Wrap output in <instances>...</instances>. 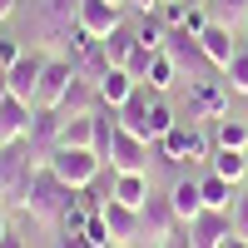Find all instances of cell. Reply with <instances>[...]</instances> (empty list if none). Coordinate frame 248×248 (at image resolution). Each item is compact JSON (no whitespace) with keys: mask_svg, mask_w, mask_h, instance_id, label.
<instances>
[{"mask_svg":"<svg viewBox=\"0 0 248 248\" xmlns=\"http://www.w3.org/2000/svg\"><path fill=\"white\" fill-rule=\"evenodd\" d=\"M70 194H75V189H65V184H60V179H55L50 169H35L15 209L25 214L30 223H40V229H60V214H65Z\"/></svg>","mask_w":248,"mask_h":248,"instance_id":"cell-1","label":"cell"},{"mask_svg":"<svg viewBox=\"0 0 248 248\" xmlns=\"http://www.w3.org/2000/svg\"><path fill=\"white\" fill-rule=\"evenodd\" d=\"M75 30H79V0H40L35 5V40L45 45V55H60Z\"/></svg>","mask_w":248,"mask_h":248,"instance_id":"cell-2","label":"cell"},{"mask_svg":"<svg viewBox=\"0 0 248 248\" xmlns=\"http://www.w3.org/2000/svg\"><path fill=\"white\" fill-rule=\"evenodd\" d=\"M45 169L65 184V189H90V184L105 174V159H99L94 149H65V144H60V149L50 154Z\"/></svg>","mask_w":248,"mask_h":248,"instance_id":"cell-3","label":"cell"},{"mask_svg":"<svg viewBox=\"0 0 248 248\" xmlns=\"http://www.w3.org/2000/svg\"><path fill=\"white\" fill-rule=\"evenodd\" d=\"M154 149H159V159L164 164H203L214 149H209V134L199 129V124H174L164 139H154Z\"/></svg>","mask_w":248,"mask_h":248,"instance_id":"cell-4","label":"cell"},{"mask_svg":"<svg viewBox=\"0 0 248 248\" xmlns=\"http://www.w3.org/2000/svg\"><path fill=\"white\" fill-rule=\"evenodd\" d=\"M30 174H35L30 144H25V139H15V144H0V194L10 199V209L20 203V194H25Z\"/></svg>","mask_w":248,"mask_h":248,"instance_id":"cell-5","label":"cell"},{"mask_svg":"<svg viewBox=\"0 0 248 248\" xmlns=\"http://www.w3.org/2000/svg\"><path fill=\"white\" fill-rule=\"evenodd\" d=\"M229 85L223 79H214V75H203V79H194L189 85V119L184 124H199V119H223L229 114Z\"/></svg>","mask_w":248,"mask_h":248,"instance_id":"cell-6","label":"cell"},{"mask_svg":"<svg viewBox=\"0 0 248 248\" xmlns=\"http://www.w3.org/2000/svg\"><path fill=\"white\" fill-rule=\"evenodd\" d=\"M45 50H25V55H20L15 60V65L5 70V79H10V94L20 99V105H30L35 109V94H40V75H45Z\"/></svg>","mask_w":248,"mask_h":248,"instance_id":"cell-7","label":"cell"},{"mask_svg":"<svg viewBox=\"0 0 248 248\" xmlns=\"http://www.w3.org/2000/svg\"><path fill=\"white\" fill-rule=\"evenodd\" d=\"M149 139H139L129 129H119L109 144V174H149Z\"/></svg>","mask_w":248,"mask_h":248,"instance_id":"cell-8","label":"cell"},{"mask_svg":"<svg viewBox=\"0 0 248 248\" xmlns=\"http://www.w3.org/2000/svg\"><path fill=\"white\" fill-rule=\"evenodd\" d=\"M174 229H184L179 223V214H174V203H169V194H149V203L139 209V233H144V243H164Z\"/></svg>","mask_w":248,"mask_h":248,"instance_id":"cell-9","label":"cell"},{"mask_svg":"<svg viewBox=\"0 0 248 248\" xmlns=\"http://www.w3.org/2000/svg\"><path fill=\"white\" fill-rule=\"evenodd\" d=\"M75 85V65L65 55H50L45 60V75H40V94H35V109H60V99L70 94Z\"/></svg>","mask_w":248,"mask_h":248,"instance_id":"cell-10","label":"cell"},{"mask_svg":"<svg viewBox=\"0 0 248 248\" xmlns=\"http://www.w3.org/2000/svg\"><path fill=\"white\" fill-rule=\"evenodd\" d=\"M164 50L174 55V65H179V75H189V85L194 79H203L214 65L203 60V50H199V35H189V30H169V40H164Z\"/></svg>","mask_w":248,"mask_h":248,"instance_id":"cell-11","label":"cell"},{"mask_svg":"<svg viewBox=\"0 0 248 248\" xmlns=\"http://www.w3.org/2000/svg\"><path fill=\"white\" fill-rule=\"evenodd\" d=\"M124 25V5H114V0H79V30L105 40L109 30Z\"/></svg>","mask_w":248,"mask_h":248,"instance_id":"cell-12","label":"cell"},{"mask_svg":"<svg viewBox=\"0 0 248 248\" xmlns=\"http://www.w3.org/2000/svg\"><path fill=\"white\" fill-rule=\"evenodd\" d=\"M199 50H203V60H209L214 70H229V60H233L243 45L233 40V25H218V20H209V25H203V35H199Z\"/></svg>","mask_w":248,"mask_h":248,"instance_id":"cell-13","label":"cell"},{"mask_svg":"<svg viewBox=\"0 0 248 248\" xmlns=\"http://www.w3.org/2000/svg\"><path fill=\"white\" fill-rule=\"evenodd\" d=\"M105 223H109V238H114V248H134V243H144V233H139V209H124V203H105Z\"/></svg>","mask_w":248,"mask_h":248,"instance_id":"cell-14","label":"cell"},{"mask_svg":"<svg viewBox=\"0 0 248 248\" xmlns=\"http://www.w3.org/2000/svg\"><path fill=\"white\" fill-rule=\"evenodd\" d=\"M134 90H139V79H134L129 70H119V65H109L105 75L94 79V94H99V105H109V109H119L124 99L134 94Z\"/></svg>","mask_w":248,"mask_h":248,"instance_id":"cell-15","label":"cell"},{"mask_svg":"<svg viewBox=\"0 0 248 248\" xmlns=\"http://www.w3.org/2000/svg\"><path fill=\"white\" fill-rule=\"evenodd\" d=\"M189 229V238H194V248H218L223 238L233 233V223H229V214H214V209H203L194 223H184Z\"/></svg>","mask_w":248,"mask_h":248,"instance_id":"cell-16","label":"cell"},{"mask_svg":"<svg viewBox=\"0 0 248 248\" xmlns=\"http://www.w3.org/2000/svg\"><path fill=\"white\" fill-rule=\"evenodd\" d=\"M149 194H154L149 174H114V184H109V199L124 203V209H144V203H149Z\"/></svg>","mask_w":248,"mask_h":248,"instance_id":"cell-17","label":"cell"},{"mask_svg":"<svg viewBox=\"0 0 248 248\" xmlns=\"http://www.w3.org/2000/svg\"><path fill=\"white\" fill-rule=\"evenodd\" d=\"M30 119H35V109H30V105H20L15 94H5V99H0V144H15V139H25Z\"/></svg>","mask_w":248,"mask_h":248,"instance_id":"cell-18","label":"cell"},{"mask_svg":"<svg viewBox=\"0 0 248 248\" xmlns=\"http://www.w3.org/2000/svg\"><path fill=\"white\" fill-rule=\"evenodd\" d=\"M199 194H203V209H214V214H229L233 209V199H238V184H229L223 174H203L199 179Z\"/></svg>","mask_w":248,"mask_h":248,"instance_id":"cell-19","label":"cell"},{"mask_svg":"<svg viewBox=\"0 0 248 248\" xmlns=\"http://www.w3.org/2000/svg\"><path fill=\"white\" fill-rule=\"evenodd\" d=\"M169 203H174L179 223H194V218L203 214V194H199V179H179L174 189H169Z\"/></svg>","mask_w":248,"mask_h":248,"instance_id":"cell-20","label":"cell"},{"mask_svg":"<svg viewBox=\"0 0 248 248\" xmlns=\"http://www.w3.org/2000/svg\"><path fill=\"white\" fill-rule=\"evenodd\" d=\"M209 169L243 189V179H248V149H214L209 154Z\"/></svg>","mask_w":248,"mask_h":248,"instance_id":"cell-21","label":"cell"},{"mask_svg":"<svg viewBox=\"0 0 248 248\" xmlns=\"http://www.w3.org/2000/svg\"><path fill=\"white\" fill-rule=\"evenodd\" d=\"M99 45H105V60H109V65H119V70H124V60L134 55L139 35H134V25H119V30H109L105 40H99Z\"/></svg>","mask_w":248,"mask_h":248,"instance_id":"cell-22","label":"cell"},{"mask_svg":"<svg viewBox=\"0 0 248 248\" xmlns=\"http://www.w3.org/2000/svg\"><path fill=\"white\" fill-rule=\"evenodd\" d=\"M174 79H179L174 55H169V50H159V55L149 60V79H144V85H149L154 94H169V90H174Z\"/></svg>","mask_w":248,"mask_h":248,"instance_id":"cell-23","label":"cell"},{"mask_svg":"<svg viewBox=\"0 0 248 248\" xmlns=\"http://www.w3.org/2000/svg\"><path fill=\"white\" fill-rule=\"evenodd\" d=\"M214 149H248V124L233 114L214 119Z\"/></svg>","mask_w":248,"mask_h":248,"instance_id":"cell-24","label":"cell"},{"mask_svg":"<svg viewBox=\"0 0 248 248\" xmlns=\"http://www.w3.org/2000/svg\"><path fill=\"white\" fill-rule=\"evenodd\" d=\"M60 144H65V149H94V114H85V119H65Z\"/></svg>","mask_w":248,"mask_h":248,"instance_id":"cell-25","label":"cell"},{"mask_svg":"<svg viewBox=\"0 0 248 248\" xmlns=\"http://www.w3.org/2000/svg\"><path fill=\"white\" fill-rule=\"evenodd\" d=\"M174 124H179L174 105H169V99H164V94H154V105H149V134H154V139H164V134L174 129Z\"/></svg>","mask_w":248,"mask_h":248,"instance_id":"cell-26","label":"cell"},{"mask_svg":"<svg viewBox=\"0 0 248 248\" xmlns=\"http://www.w3.org/2000/svg\"><path fill=\"white\" fill-rule=\"evenodd\" d=\"M218 75H223V85H229L233 94H243V99H248V45L229 60V70H218Z\"/></svg>","mask_w":248,"mask_h":248,"instance_id":"cell-27","label":"cell"},{"mask_svg":"<svg viewBox=\"0 0 248 248\" xmlns=\"http://www.w3.org/2000/svg\"><path fill=\"white\" fill-rule=\"evenodd\" d=\"M134 35H139V45H144V50H164V40H169V25H164L159 15H144L139 25H134Z\"/></svg>","mask_w":248,"mask_h":248,"instance_id":"cell-28","label":"cell"},{"mask_svg":"<svg viewBox=\"0 0 248 248\" xmlns=\"http://www.w3.org/2000/svg\"><path fill=\"white\" fill-rule=\"evenodd\" d=\"M189 10H194V0H159V20H164V25H169V30H184V20H189Z\"/></svg>","mask_w":248,"mask_h":248,"instance_id":"cell-29","label":"cell"},{"mask_svg":"<svg viewBox=\"0 0 248 248\" xmlns=\"http://www.w3.org/2000/svg\"><path fill=\"white\" fill-rule=\"evenodd\" d=\"M209 5L218 10L214 15L218 25H238V20H248V0H209Z\"/></svg>","mask_w":248,"mask_h":248,"instance_id":"cell-30","label":"cell"},{"mask_svg":"<svg viewBox=\"0 0 248 248\" xmlns=\"http://www.w3.org/2000/svg\"><path fill=\"white\" fill-rule=\"evenodd\" d=\"M79 238H85L90 248H114V238H109V223H105V214H94V218L85 223V233H79Z\"/></svg>","mask_w":248,"mask_h":248,"instance_id":"cell-31","label":"cell"},{"mask_svg":"<svg viewBox=\"0 0 248 248\" xmlns=\"http://www.w3.org/2000/svg\"><path fill=\"white\" fill-rule=\"evenodd\" d=\"M159 50H144V45H134V55L129 60H124V70H129L134 79H139V85H144V79H149V60H154Z\"/></svg>","mask_w":248,"mask_h":248,"instance_id":"cell-32","label":"cell"},{"mask_svg":"<svg viewBox=\"0 0 248 248\" xmlns=\"http://www.w3.org/2000/svg\"><path fill=\"white\" fill-rule=\"evenodd\" d=\"M229 223H233V233H238V238H248V189H238L233 209H229Z\"/></svg>","mask_w":248,"mask_h":248,"instance_id":"cell-33","label":"cell"},{"mask_svg":"<svg viewBox=\"0 0 248 248\" xmlns=\"http://www.w3.org/2000/svg\"><path fill=\"white\" fill-rule=\"evenodd\" d=\"M20 55H25V45H20V40H10V35H0V65L10 70V65H15Z\"/></svg>","mask_w":248,"mask_h":248,"instance_id":"cell-34","label":"cell"},{"mask_svg":"<svg viewBox=\"0 0 248 248\" xmlns=\"http://www.w3.org/2000/svg\"><path fill=\"white\" fill-rule=\"evenodd\" d=\"M159 248H194V238H189V229H174V233L164 238Z\"/></svg>","mask_w":248,"mask_h":248,"instance_id":"cell-35","label":"cell"},{"mask_svg":"<svg viewBox=\"0 0 248 248\" xmlns=\"http://www.w3.org/2000/svg\"><path fill=\"white\" fill-rule=\"evenodd\" d=\"M55 248H90V243L79 238V233H60V238H55Z\"/></svg>","mask_w":248,"mask_h":248,"instance_id":"cell-36","label":"cell"},{"mask_svg":"<svg viewBox=\"0 0 248 248\" xmlns=\"http://www.w3.org/2000/svg\"><path fill=\"white\" fill-rule=\"evenodd\" d=\"M5 233H10V199L0 194V238H5Z\"/></svg>","mask_w":248,"mask_h":248,"instance_id":"cell-37","label":"cell"},{"mask_svg":"<svg viewBox=\"0 0 248 248\" xmlns=\"http://www.w3.org/2000/svg\"><path fill=\"white\" fill-rule=\"evenodd\" d=\"M0 248H30V243H25V238H20V233H15V229H10V233H5V238H0Z\"/></svg>","mask_w":248,"mask_h":248,"instance_id":"cell-38","label":"cell"},{"mask_svg":"<svg viewBox=\"0 0 248 248\" xmlns=\"http://www.w3.org/2000/svg\"><path fill=\"white\" fill-rule=\"evenodd\" d=\"M15 5H20V0H0V25H5V20L15 15Z\"/></svg>","mask_w":248,"mask_h":248,"instance_id":"cell-39","label":"cell"},{"mask_svg":"<svg viewBox=\"0 0 248 248\" xmlns=\"http://www.w3.org/2000/svg\"><path fill=\"white\" fill-rule=\"evenodd\" d=\"M218 248H248V238H238V233H229V238H223Z\"/></svg>","mask_w":248,"mask_h":248,"instance_id":"cell-40","label":"cell"},{"mask_svg":"<svg viewBox=\"0 0 248 248\" xmlns=\"http://www.w3.org/2000/svg\"><path fill=\"white\" fill-rule=\"evenodd\" d=\"M129 5H139L144 15H154V10H159V0H129Z\"/></svg>","mask_w":248,"mask_h":248,"instance_id":"cell-41","label":"cell"},{"mask_svg":"<svg viewBox=\"0 0 248 248\" xmlns=\"http://www.w3.org/2000/svg\"><path fill=\"white\" fill-rule=\"evenodd\" d=\"M194 5H209V0H194Z\"/></svg>","mask_w":248,"mask_h":248,"instance_id":"cell-42","label":"cell"},{"mask_svg":"<svg viewBox=\"0 0 248 248\" xmlns=\"http://www.w3.org/2000/svg\"><path fill=\"white\" fill-rule=\"evenodd\" d=\"M114 5H124V0H114Z\"/></svg>","mask_w":248,"mask_h":248,"instance_id":"cell-43","label":"cell"},{"mask_svg":"<svg viewBox=\"0 0 248 248\" xmlns=\"http://www.w3.org/2000/svg\"><path fill=\"white\" fill-rule=\"evenodd\" d=\"M243 30H248V20H243Z\"/></svg>","mask_w":248,"mask_h":248,"instance_id":"cell-44","label":"cell"}]
</instances>
